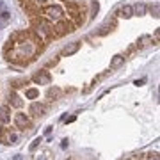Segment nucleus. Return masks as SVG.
Masks as SVG:
<instances>
[{"instance_id":"3","label":"nucleus","mask_w":160,"mask_h":160,"mask_svg":"<svg viewBox=\"0 0 160 160\" xmlns=\"http://www.w3.org/2000/svg\"><path fill=\"white\" fill-rule=\"evenodd\" d=\"M34 82L39 84V86H48V84L52 82V77H50V73H48L46 69H41L39 73L34 75Z\"/></svg>"},{"instance_id":"16","label":"nucleus","mask_w":160,"mask_h":160,"mask_svg":"<svg viewBox=\"0 0 160 160\" xmlns=\"http://www.w3.org/2000/svg\"><path fill=\"white\" fill-rule=\"evenodd\" d=\"M0 18H2V20H4V22H7V20H9V18H11V12L7 11L6 7H4V9H0Z\"/></svg>"},{"instance_id":"17","label":"nucleus","mask_w":160,"mask_h":160,"mask_svg":"<svg viewBox=\"0 0 160 160\" xmlns=\"http://www.w3.org/2000/svg\"><path fill=\"white\" fill-rule=\"evenodd\" d=\"M41 141H43V139H41V137H38V139H34V141H32V144H30V151H34V149L36 148H38V146H39V144H41Z\"/></svg>"},{"instance_id":"24","label":"nucleus","mask_w":160,"mask_h":160,"mask_svg":"<svg viewBox=\"0 0 160 160\" xmlns=\"http://www.w3.org/2000/svg\"><path fill=\"white\" fill-rule=\"evenodd\" d=\"M14 160H22V155H16V157H14Z\"/></svg>"},{"instance_id":"6","label":"nucleus","mask_w":160,"mask_h":160,"mask_svg":"<svg viewBox=\"0 0 160 160\" xmlns=\"http://www.w3.org/2000/svg\"><path fill=\"white\" fill-rule=\"evenodd\" d=\"M14 123H16L18 128H27V126H30V119L27 118L25 114H16L14 116Z\"/></svg>"},{"instance_id":"10","label":"nucleus","mask_w":160,"mask_h":160,"mask_svg":"<svg viewBox=\"0 0 160 160\" xmlns=\"http://www.w3.org/2000/svg\"><path fill=\"white\" fill-rule=\"evenodd\" d=\"M119 16H123V18H130V16H133V9H132V6H123V7H121Z\"/></svg>"},{"instance_id":"9","label":"nucleus","mask_w":160,"mask_h":160,"mask_svg":"<svg viewBox=\"0 0 160 160\" xmlns=\"http://www.w3.org/2000/svg\"><path fill=\"white\" fill-rule=\"evenodd\" d=\"M123 62H125L123 55H114V57L110 59V69H118L119 66H123Z\"/></svg>"},{"instance_id":"12","label":"nucleus","mask_w":160,"mask_h":160,"mask_svg":"<svg viewBox=\"0 0 160 160\" xmlns=\"http://www.w3.org/2000/svg\"><path fill=\"white\" fill-rule=\"evenodd\" d=\"M9 100H11V105H12V107H22V98L18 96V94H14V92H12Z\"/></svg>"},{"instance_id":"2","label":"nucleus","mask_w":160,"mask_h":160,"mask_svg":"<svg viewBox=\"0 0 160 160\" xmlns=\"http://www.w3.org/2000/svg\"><path fill=\"white\" fill-rule=\"evenodd\" d=\"M36 34L41 38H48V36L53 34V27H52V23L48 20H38L36 23Z\"/></svg>"},{"instance_id":"19","label":"nucleus","mask_w":160,"mask_h":160,"mask_svg":"<svg viewBox=\"0 0 160 160\" xmlns=\"http://www.w3.org/2000/svg\"><path fill=\"white\" fill-rule=\"evenodd\" d=\"M107 32H109V25H103L102 29L98 30V34H100V36H105Z\"/></svg>"},{"instance_id":"18","label":"nucleus","mask_w":160,"mask_h":160,"mask_svg":"<svg viewBox=\"0 0 160 160\" xmlns=\"http://www.w3.org/2000/svg\"><path fill=\"white\" fill-rule=\"evenodd\" d=\"M34 160H50V153L48 151H45V153H41V155H38Z\"/></svg>"},{"instance_id":"26","label":"nucleus","mask_w":160,"mask_h":160,"mask_svg":"<svg viewBox=\"0 0 160 160\" xmlns=\"http://www.w3.org/2000/svg\"><path fill=\"white\" fill-rule=\"evenodd\" d=\"M0 29H2V23H0Z\"/></svg>"},{"instance_id":"25","label":"nucleus","mask_w":160,"mask_h":160,"mask_svg":"<svg viewBox=\"0 0 160 160\" xmlns=\"http://www.w3.org/2000/svg\"><path fill=\"white\" fill-rule=\"evenodd\" d=\"M0 135H2V123H0Z\"/></svg>"},{"instance_id":"11","label":"nucleus","mask_w":160,"mask_h":160,"mask_svg":"<svg viewBox=\"0 0 160 160\" xmlns=\"http://www.w3.org/2000/svg\"><path fill=\"white\" fill-rule=\"evenodd\" d=\"M61 96V89H59V87H50V89H48V98H53V100H57V98Z\"/></svg>"},{"instance_id":"7","label":"nucleus","mask_w":160,"mask_h":160,"mask_svg":"<svg viewBox=\"0 0 160 160\" xmlns=\"http://www.w3.org/2000/svg\"><path fill=\"white\" fill-rule=\"evenodd\" d=\"M71 30H75L73 23L71 22H62V23H59L57 25V30L53 29V32H57V34L61 36V34H64V32H71Z\"/></svg>"},{"instance_id":"20","label":"nucleus","mask_w":160,"mask_h":160,"mask_svg":"<svg viewBox=\"0 0 160 160\" xmlns=\"http://www.w3.org/2000/svg\"><path fill=\"white\" fill-rule=\"evenodd\" d=\"M151 14H153L155 18H158V6H157V4L151 6Z\"/></svg>"},{"instance_id":"13","label":"nucleus","mask_w":160,"mask_h":160,"mask_svg":"<svg viewBox=\"0 0 160 160\" xmlns=\"http://www.w3.org/2000/svg\"><path fill=\"white\" fill-rule=\"evenodd\" d=\"M132 9H133V12L139 14V16H141V14H146V6H144V4H137V6L132 7Z\"/></svg>"},{"instance_id":"14","label":"nucleus","mask_w":160,"mask_h":160,"mask_svg":"<svg viewBox=\"0 0 160 160\" xmlns=\"http://www.w3.org/2000/svg\"><path fill=\"white\" fill-rule=\"evenodd\" d=\"M25 96L29 98V100H34V98L39 96V91H38V89H27V91H25Z\"/></svg>"},{"instance_id":"1","label":"nucleus","mask_w":160,"mask_h":160,"mask_svg":"<svg viewBox=\"0 0 160 160\" xmlns=\"http://www.w3.org/2000/svg\"><path fill=\"white\" fill-rule=\"evenodd\" d=\"M43 14L46 16L48 22H61L64 18V11L59 6H48L43 9Z\"/></svg>"},{"instance_id":"4","label":"nucleus","mask_w":160,"mask_h":160,"mask_svg":"<svg viewBox=\"0 0 160 160\" xmlns=\"http://www.w3.org/2000/svg\"><path fill=\"white\" fill-rule=\"evenodd\" d=\"M30 114L34 116V118H41V116L46 114V105L45 103H32L30 105Z\"/></svg>"},{"instance_id":"15","label":"nucleus","mask_w":160,"mask_h":160,"mask_svg":"<svg viewBox=\"0 0 160 160\" xmlns=\"http://www.w3.org/2000/svg\"><path fill=\"white\" fill-rule=\"evenodd\" d=\"M16 141H18L16 133H9V135H7V139H4V144H16Z\"/></svg>"},{"instance_id":"22","label":"nucleus","mask_w":160,"mask_h":160,"mask_svg":"<svg viewBox=\"0 0 160 160\" xmlns=\"http://www.w3.org/2000/svg\"><path fill=\"white\" fill-rule=\"evenodd\" d=\"M144 82H146V80H144V78H141V80H135V86H142Z\"/></svg>"},{"instance_id":"5","label":"nucleus","mask_w":160,"mask_h":160,"mask_svg":"<svg viewBox=\"0 0 160 160\" xmlns=\"http://www.w3.org/2000/svg\"><path fill=\"white\" fill-rule=\"evenodd\" d=\"M0 123H2V125L11 123V109H9L7 105L0 107Z\"/></svg>"},{"instance_id":"23","label":"nucleus","mask_w":160,"mask_h":160,"mask_svg":"<svg viewBox=\"0 0 160 160\" xmlns=\"http://www.w3.org/2000/svg\"><path fill=\"white\" fill-rule=\"evenodd\" d=\"M34 2H36V4H45L46 0H34Z\"/></svg>"},{"instance_id":"21","label":"nucleus","mask_w":160,"mask_h":160,"mask_svg":"<svg viewBox=\"0 0 160 160\" xmlns=\"http://www.w3.org/2000/svg\"><path fill=\"white\" fill-rule=\"evenodd\" d=\"M96 12H98V2L94 0V2H92V16H94Z\"/></svg>"},{"instance_id":"8","label":"nucleus","mask_w":160,"mask_h":160,"mask_svg":"<svg viewBox=\"0 0 160 160\" xmlns=\"http://www.w3.org/2000/svg\"><path fill=\"white\" fill-rule=\"evenodd\" d=\"M80 48V41H73V43H69L66 48H64V55H73V53H77Z\"/></svg>"}]
</instances>
